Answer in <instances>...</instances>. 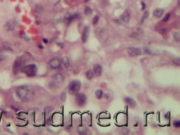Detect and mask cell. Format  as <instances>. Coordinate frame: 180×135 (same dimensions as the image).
I'll return each mask as SVG.
<instances>
[{"instance_id":"obj_1","label":"cell","mask_w":180,"mask_h":135,"mask_svg":"<svg viewBox=\"0 0 180 135\" xmlns=\"http://www.w3.org/2000/svg\"><path fill=\"white\" fill-rule=\"evenodd\" d=\"M17 96L19 97L22 100L26 101H28L31 98L32 95V91L29 87L23 86L19 87L17 89L16 91Z\"/></svg>"},{"instance_id":"obj_2","label":"cell","mask_w":180,"mask_h":135,"mask_svg":"<svg viewBox=\"0 0 180 135\" xmlns=\"http://www.w3.org/2000/svg\"><path fill=\"white\" fill-rule=\"evenodd\" d=\"M21 71L26 74L27 77H33L36 74L37 68L36 65L30 64L22 68Z\"/></svg>"},{"instance_id":"obj_3","label":"cell","mask_w":180,"mask_h":135,"mask_svg":"<svg viewBox=\"0 0 180 135\" xmlns=\"http://www.w3.org/2000/svg\"><path fill=\"white\" fill-rule=\"evenodd\" d=\"M81 84L78 81H73L69 85V91L71 95H76L81 88Z\"/></svg>"},{"instance_id":"obj_4","label":"cell","mask_w":180,"mask_h":135,"mask_svg":"<svg viewBox=\"0 0 180 135\" xmlns=\"http://www.w3.org/2000/svg\"><path fill=\"white\" fill-rule=\"evenodd\" d=\"M76 97V103L78 106H83L86 103L87 98L86 95L83 93H77Z\"/></svg>"},{"instance_id":"obj_5","label":"cell","mask_w":180,"mask_h":135,"mask_svg":"<svg viewBox=\"0 0 180 135\" xmlns=\"http://www.w3.org/2000/svg\"><path fill=\"white\" fill-rule=\"evenodd\" d=\"M24 64L23 59L22 57L17 58L14 62L13 65V72L14 74H16L19 70L22 69V66Z\"/></svg>"},{"instance_id":"obj_6","label":"cell","mask_w":180,"mask_h":135,"mask_svg":"<svg viewBox=\"0 0 180 135\" xmlns=\"http://www.w3.org/2000/svg\"><path fill=\"white\" fill-rule=\"evenodd\" d=\"M128 54L131 56L134 57L139 56L141 54V51L140 49L136 47H130L128 49Z\"/></svg>"},{"instance_id":"obj_7","label":"cell","mask_w":180,"mask_h":135,"mask_svg":"<svg viewBox=\"0 0 180 135\" xmlns=\"http://www.w3.org/2000/svg\"><path fill=\"white\" fill-rule=\"evenodd\" d=\"M49 65L51 67L54 69L59 68L61 65V61L59 59L56 58H52L50 61H49Z\"/></svg>"},{"instance_id":"obj_8","label":"cell","mask_w":180,"mask_h":135,"mask_svg":"<svg viewBox=\"0 0 180 135\" xmlns=\"http://www.w3.org/2000/svg\"><path fill=\"white\" fill-rule=\"evenodd\" d=\"M89 36V28L87 26L84 27L82 35V40L83 43H86L88 40Z\"/></svg>"},{"instance_id":"obj_9","label":"cell","mask_w":180,"mask_h":135,"mask_svg":"<svg viewBox=\"0 0 180 135\" xmlns=\"http://www.w3.org/2000/svg\"><path fill=\"white\" fill-rule=\"evenodd\" d=\"M125 102L131 108H134L136 106V102L133 98L130 97H126L125 98Z\"/></svg>"},{"instance_id":"obj_10","label":"cell","mask_w":180,"mask_h":135,"mask_svg":"<svg viewBox=\"0 0 180 135\" xmlns=\"http://www.w3.org/2000/svg\"><path fill=\"white\" fill-rule=\"evenodd\" d=\"M93 72L97 77H100L102 74V67L99 64H95L93 65Z\"/></svg>"},{"instance_id":"obj_11","label":"cell","mask_w":180,"mask_h":135,"mask_svg":"<svg viewBox=\"0 0 180 135\" xmlns=\"http://www.w3.org/2000/svg\"><path fill=\"white\" fill-rule=\"evenodd\" d=\"M54 79H55V81L57 83H61L64 82V78L63 76L61 75V74H58L55 76V77H54Z\"/></svg>"},{"instance_id":"obj_12","label":"cell","mask_w":180,"mask_h":135,"mask_svg":"<svg viewBox=\"0 0 180 135\" xmlns=\"http://www.w3.org/2000/svg\"><path fill=\"white\" fill-rule=\"evenodd\" d=\"M163 12H164V10H163V9H157L154 11L153 15L154 16H155L156 17H158H158H160L161 16H162V15H163Z\"/></svg>"},{"instance_id":"obj_13","label":"cell","mask_w":180,"mask_h":135,"mask_svg":"<svg viewBox=\"0 0 180 135\" xmlns=\"http://www.w3.org/2000/svg\"><path fill=\"white\" fill-rule=\"evenodd\" d=\"M122 19L123 21L125 22V23H128L130 20V15L128 12L125 11L123 14L122 16Z\"/></svg>"},{"instance_id":"obj_14","label":"cell","mask_w":180,"mask_h":135,"mask_svg":"<svg viewBox=\"0 0 180 135\" xmlns=\"http://www.w3.org/2000/svg\"><path fill=\"white\" fill-rule=\"evenodd\" d=\"M4 28L5 29L6 31H12L14 29V25L10 23V22H7L5 24Z\"/></svg>"},{"instance_id":"obj_15","label":"cell","mask_w":180,"mask_h":135,"mask_svg":"<svg viewBox=\"0 0 180 135\" xmlns=\"http://www.w3.org/2000/svg\"><path fill=\"white\" fill-rule=\"evenodd\" d=\"M81 17V16L79 15V14H75L74 15H71L68 17V20H70V21H71V20H73L74 19H79Z\"/></svg>"},{"instance_id":"obj_16","label":"cell","mask_w":180,"mask_h":135,"mask_svg":"<svg viewBox=\"0 0 180 135\" xmlns=\"http://www.w3.org/2000/svg\"><path fill=\"white\" fill-rule=\"evenodd\" d=\"M63 62L65 67H66V68H69L70 64H69V59H68V58H67V57H64V58H63Z\"/></svg>"},{"instance_id":"obj_17","label":"cell","mask_w":180,"mask_h":135,"mask_svg":"<svg viewBox=\"0 0 180 135\" xmlns=\"http://www.w3.org/2000/svg\"><path fill=\"white\" fill-rule=\"evenodd\" d=\"M86 78L88 80H91L92 78H93V73L92 72V70H89L86 72Z\"/></svg>"},{"instance_id":"obj_18","label":"cell","mask_w":180,"mask_h":135,"mask_svg":"<svg viewBox=\"0 0 180 135\" xmlns=\"http://www.w3.org/2000/svg\"><path fill=\"white\" fill-rule=\"evenodd\" d=\"M103 92L101 90H98L95 92V95H96V97L98 99H100V98H101V97L103 96Z\"/></svg>"},{"instance_id":"obj_19","label":"cell","mask_w":180,"mask_h":135,"mask_svg":"<svg viewBox=\"0 0 180 135\" xmlns=\"http://www.w3.org/2000/svg\"><path fill=\"white\" fill-rule=\"evenodd\" d=\"M149 12L147 11H146L145 12L144 15H143L142 17V19H141V24H142L144 22H145V20L148 17H149Z\"/></svg>"},{"instance_id":"obj_20","label":"cell","mask_w":180,"mask_h":135,"mask_svg":"<svg viewBox=\"0 0 180 135\" xmlns=\"http://www.w3.org/2000/svg\"><path fill=\"white\" fill-rule=\"evenodd\" d=\"M43 9L40 5H36L35 7V11L37 14H41L42 12Z\"/></svg>"},{"instance_id":"obj_21","label":"cell","mask_w":180,"mask_h":135,"mask_svg":"<svg viewBox=\"0 0 180 135\" xmlns=\"http://www.w3.org/2000/svg\"><path fill=\"white\" fill-rule=\"evenodd\" d=\"M92 12V10L90 7H86L85 8V9H84V13H85V14H86V15H90Z\"/></svg>"},{"instance_id":"obj_22","label":"cell","mask_w":180,"mask_h":135,"mask_svg":"<svg viewBox=\"0 0 180 135\" xmlns=\"http://www.w3.org/2000/svg\"><path fill=\"white\" fill-rule=\"evenodd\" d=\"M173 63H174L175 65H176L180 66V58H177V59H174V60H173Z\"/></svg>"},{"instance_id":"obj_23","label":"cell","mask_w":180,"mask_h":135,"mask_svg":"<svg viewBox=\"0 0 180 135\" xmlns=\"http://www.w3.org/2000/svg\"><path fill=\"white\" fill-rule=\"evenodd\" d=\"M98 20H99V17H98V15L95 16L93 17V21H92L93 24H96L98 22Z\"/></svg>"},{"instance_id":"obj_24","label":"cell","mask_w":180,"mask_h":135,"mask_svg":"<svg viewBox=\"0 0 180 135\" xmlns=\"http://www.w3.org/2000/svg\"><path fill=\"white\" fill-rule=\"evenodd\" d=\"M173 125L176 127H180V120H175L173 122Z\"/></svg>"},{"instance_id":"obj_25","label":"cell","mask_w":180,"mask_h":135,"mask_svg":"<svg viewBox=\"0 0 180 135\" xmlns=\"http://www.w3.org/2000/svg\"><path fill=\"white\" fill-rule=\"evenodd\" d=\"M169 17H170V14H167V15L165 16L163 18V22H167L169 20Z\"/></svg>"},{"instance_id":"obj_26","label":"cell","mask_w":180,"mask_h":135,"mask_svg":"<svg viewBox=\"0 0 180 135\" xmlns=\"http://www.w3.org/2000/svg\"><path fill=\"white\" fill-rule=\"evenodd\" d=\"M65 98H66V95H65V92H63L61 95V99L63 101H64L65 100Z\"/></svg>"},{"instance_id":"obj_27","label":"cell","mask_w":180,"mask_h":135,"mask_svg":"<svg viewBox=\"0 0 180 135\" xmlns=\"http://www.w3.org/2000/svg\"><path fill=\"white\" fill-rule=\"evenodd\" d=\"M5 59H6V57L4 55H0V62L3 61V60H4Z\"/></svg>"},{"instance_id":"obj_28","label":"cell","mask_w":180,"mask_h":135,"mask_svg":"<svg viewBox=\"0 0 180 135\" xmlns=\"http://www.w3.org/2000/svg\"><path fill=\"white\" fill-rule=\"evenodd\" d=\"M174 37H175V39H176V37H177V39H178V40H179V38H180V37H179V33H177V32L175 33V34H174Z\"/></svg>"},{"instance_id":"obj_29","label":"cell","mask_w":180,"mask_h":135,"mask_svg":"<svg viewBox=\"0 0 180 135\" xmlns=\"http://www.w3.org/2000/svg\"><path fill=\"white\" fill-rule=\"evenodd\" d=\"M142 10H144V9H145V4H144V3H142Z\"/></svg>"},{"instance_id":"obj_30","label":"cell","mask_w":180,"mask_h":135,"mask_svg":"<svg viewBox=\"0 0 180 135\" xmlns=\"http://www.w3.org/2000/svg\"><path fill=\"white\" fill-rule=\"evenodd\" d=\"M44 42H46V43H47V39H44Z\"/></svg>"}]
</instances>
